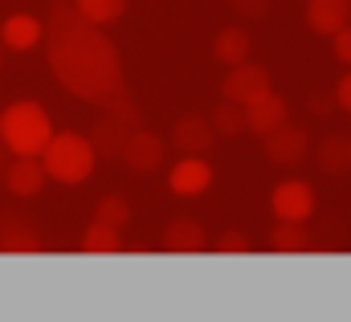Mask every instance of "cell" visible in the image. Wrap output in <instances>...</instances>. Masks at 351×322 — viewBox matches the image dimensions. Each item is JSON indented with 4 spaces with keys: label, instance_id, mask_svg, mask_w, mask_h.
I'll use <instances>...</instances> for the list:
<instances>
[{
    "label": "cell",
    "instance_id": "obj_1",
    "mask_svg": "<svg viewBox=\"0 0 351 322\" xmlns=\"http://www.w3.org/2000/svg\"><path fill=\"white\" fill-rule=\"evenodd\" d=\"M45 53H49L53 78L74 98L94 102L102 110H114V114H127V119L139 123L135 98L127 94L123 66H119V53H114L110 37L98 25H90L86 16H78V8L66 4V0H53V8H49Z\"/></svg>",
    "mask_w": 351,
    "mask_h": 322
},
{
    "label": "cell",
    "instance_id": "obj_2",
    "mask_svg": "<svg viewBox=\"0 0 351 322\" xmlns=\"http://www.w3.org/2000/svg\"><path fill=\"white\" fill-rule=\"evenodd\" d=\"M53 139V123L41 102H12L0 110V143L8 156H41Z\"/></svg>",
    "mask_w": 351,
    "mask_h": 322
},
{
    "label": "cell",
    "instance_id": "obj_3",
    "mask_svg": "<svg viewBox=\"0 0 351 322\" xmlns=\"http://www.w3.org/2000/svg\"><path fill=\"white\" fill-rule=\"evenodd\" d=\"M94 143L78 131H53V139L45 143L41 163H45V175L58 179V184H86L90 171H94Z\"/></svg>",
    "mask_w": 351,
    "mask_h": 322
},
{
    "label": "cell",
    "instance_id": "obj_4",
    "mask_svg": "<svg viewBox=\"0 0 351 322\" xmlns=\"http://www.w3.org/2000/svg\"><path fill=\"white\" fill-rule=\"evenodd\" d=\"M262 151L269 163H278V167H294V163L306 160V151H311V135L302 131V127H290V123H282V127H274L269 135H262Z\"/></svg>",
    "mask_w": 351,
    "mask_h": 322
},
{
    "label": "cell",
    "instance_id": "obj_5",
    "mask_svg": "<svg viewBox=\"0 0 351 322\" xmlns=\"http://www.w3.org/2000/svg\"><path fill=\"white\" fill-rule=\"evenodd\" d=\"M164 156H168V143H164L160 135L143 131V127H135V131H131V139H127V143H123V151H119V160L127 163L131 171H139V175L160 171V167H164Z\"/></svg>",
    "mask_w": 351,
    "mask_h": 322
},
{
    "label": "cell",
    "instance_id": "obj_6",
    "mask_svg": "<svg viewBox=\"0 0 351 322\" xmlns=\"http://www.w3.org/2000/svg\"><path fill=\"white\" fill-rule=\"evenodd\" d=\"M45 163L41 156H12L8 167H4V175H0V184L16 196V200H33L41 188H45Z\"/></svg>",
    "mask_w": 351,
    "mask_h": 322
},
{
    "label": "cell",
    "instance_id": "obj_7",
    "mask_svg": "<svg viewBox=\"0 0 351 322\" xmlns=\"http://www.w3.org/2000/svg\"><path fill=\"white\" fill-rule=\"evenodd\" d=\"M269 208H274L278 221H302V225H306L311 212H315V188L302 184V179H286V184L274 188Z\"/></svg>",
    "mask_w": 351,
    "mask_h": 322
},
{
    "label": "cell",
    "instance_id": "obj_8",
    "mask_svg": "<svg viewBox=\"0 0 351 322\" xmlns=\"http://www.w3.org/2000/svg\"><path fill=\"white\" fill-rule=\"evenodd\" d=\"M135 127H139L135 119L106 110V114L98 119L94 135H90V143H94V156H98V160H119V151H123V143L131 139V131H135Z\"/></svg>",
    "mask_w": 351,
    "mask_h": 322
},
{
    "label": "cell",
    "instance_id": "obj_9",
    "mask_svg": "<svg viewBox=\"0 0 351 322\" xmlns=\"http://www.w3.org/2000/svg\"><path fill=\"white\" fill-rule=\"evenodd\" d=\"M265 90H269V74H265L262 66H250V62L229 66V78L221 82V98H229V102H237V106L254 102Z\"/></svg>",
    "mask_w": 351,
    "mask_h": 322
},
{
    "label": "cell",
    "instance_id": "obj_10",
    "mask_svg": "<svg viewBox=\"0 0 351 322\" xmlns=\"http://www.w3.org/2000/svg\"><path fill=\"white\" fill-rule=\"evenodd\" d=\"M213 143H217V131H213V123L200 119V114H184L172 127V147L184 151V156H208Z\"/></svg>",
    "mask_w": 351,
    "mask_h": 322
},
{
    "label": "cell",
    "instance_id": "obj_11",
    "mask_svg": "<svg viewBox=\"0 0 351 322\" xmlns=\"http://www.w3.org/2000/svg\"><path fill=\"white\" fill-rule=\"evenodd\" d=\"M168 188H172L176 196H200V192H208L213 188V167H208V160L204 156H184L168 171Z\"/></svg>",
    "mask_w": 351,
    "mask_h": 322
},
{
    "label": "cell",
    "instance_id": "obj_12",
    "mask_svg": "<svg viewBox=\"0 0 351 322\" xmlns=\"http://www.w3.org/2000/svg\"><path fill=\"white\" fill-rule=\"evenodd\" d=\"M0 41H4L8 53H29V49H37L45 41V25L37 16H29V12H12L0 25Z\"/></svg>",
    "mask_w": 351,
    "mask_h": 322
},
{
    "label": "cell",
    "instance_id": "obj_13",
    "mask_svg": "<svg viewBox=\"0 0 351 322\" xmlns=\"http://www.w3.org/2000/svg\"><path fill=\"white\" fill-rule=\"evenodd\" d=\"M282 123H286V102H282L274 90H265V94H258L254 102H245V131L269 135V131L282 127Z\"/></svg>",
    "mask_w": 351,
    "mask_h": 322
},
{
    "label": "cell",
    "instance_id": "obj_14",
    "mask_svg": "<svg viewBox=\"0 0 351 322\" xmlns=\"http://www.w3.org/2000/svg\"><path fill=\"white\" fill-rule=\"evenodd\" d=\"M348 21H351V4L348 0H306V25H311L319 37L339 33Z\"/></svg>",
    "mask_w": 351,
    "mask_h": 322
},
{
    "label": "cell",
    "instance_id": "obj_15",
    "mask_svg": "<svg viewBox=\"0 0 351 322\" xmlns=\"http://www.w3.org/2000/svg\"><path fill=\"white\" fill-rule=\"evenodd\" d=\"M164 249H168V253H180V257L200 253V249H204V229H200L196 221H172V225L164 229Z\"/></svg>",
    "mask_w": 351,
    "mask_h": 322
},
{
    "label": "cell",
    "instance_id": "obj_16",
    "mask_svg": "<svg viewBox=\"0 0 351 322\" xmlns=\"http://www.w3.org/2000/svg\"><path fill=\"white\" fill-rule=\"evenodd\" d=\"M319 167H323V175H348L351 171V139L348 135H327L319 143Z\"/></svg>",
    "mask_w": 351,
    "mask_h": 322
},
{
    "label": "cell",
    "instance_id": "obj_17",
    "mask_svg": "<svg viewBox=\"0 0 351 322\" xmlns=\"http://www.w3.org/2000/svg\"><path fill=\"white\" fill-rule=\"evenodd\" d=\"M213 53L221 66H241L250 62V33L245 29H221L217 41H213Z\"/></svg>",
    "mask_w": 351,
    "mask_h": 322
},
{
    "label": "cell",
    "instance_id": "obj_18",
    "mask_svg": "<svg viewBox=\"0 0 351 322\" xmlns=\"http://www.w3.org/2000/svg\"><path fill=\"white\" fill-rule=\"evenodd\" d=\"M269 249L274 253H311V233L302 229V221H278V229L269 233Z\"/></svg>",
    "mask_w": 351,
    "mask_h": 322
},
{
    "label": "cell",
    "instance_id": "obj_19",
    "mask_svg": "<svg viewBox=\"0 0 351 322\" xmlns=\"http://www.w3.org/2000/svg\"><path fill=\"white\" fill-rule=\"evenodd\" d=\"M82 253H94V257H110V253H123L119 229H114V225H102V221H94L86 233H82Z\"/></svg>",
    "mask_w": 351,
    "mask_h": 322
},
{
    "label": "cell",
    "instance_id": "obj_20",
    "mask_svg": "<svg viewBox=\"0 0 351 322\" xmlns=\"http://www.w3.org/2000/svg\"><path fill=\"white\" fill-rule=\"evenodd\" d=\"M70 4L78 8V16H86L90 25H98V29L114 25L123 16V8H127V0H70Z\"/></svg>",
    "mask_w": 351,
    "mask_h": 322
},
{
    "label": "cell",
    "instance_id": "obj_21",
    "mask_svg": "<svg viewBox=\"0 0 351 322\" xmlns=\"http://www.w3.org/2000/svg\"><path fill=\"white\" fill-rule=\"evenodd\" d=\"M0 253H41V241L33 229L16 225V221H4L0 225Z\"/></svg>",
    "mask_w": 351,
    "mask_h": 322
},
{
    "label": "cell",
    "instance_id": "obj_22",
    "mask_svg": "<svg viewBox=\"0 0 351 322\" xmlns=\"http://www.w3.org/2000/svg\"><path fill=\"white\" fill-rule=\"evenodd\" d=\"M208 123H213V131H217V135L233 139V135H241V131H245V106H237V102L221 98V106L208 114Z\"/></svg>",
    "mask_w": 351,
    "mask_h": 322
},
{
    "label": "cell",
    "instance_id": "obj_23",
    "mask_svg": "<svg viewBox=\"0 0 351 322\" xmlns=\"http://www.w3.org/2000/svg\"><path fill=\"white\" fill-rule=\"evenodd\" d=\"M94 221L123 229V225L131 221V204H127L123 196H102V200H98V208H94Z\"/></svg>",
    "mask_w": 351,
    "mask_h": 322
},
{
    "label": "cell",
    "instance_id": "obj_24",
    "mask_svg": "<svg viewBox=\"0 0 351 322\" xmlns=\"http://www.w3.org/2000/svg\"><path fill=\"white\" fill-rule=\"evenodd\" d=\"M331 41H335V58H339L343 66H351V21L339 33H331Z\"/></svg>",
    "mask_w": 351,
    "mask_h": 322
},
{
    "label": "cell",
    "instance_id": "obj_25",
    "mask_svg": "<svg viewBox=\"0 0 351 322\" xmlns=\"http://www.w3.org/2000/svg\"><path fill=\"white\" fill-rule=\"evenodd\" d=\"M217 249H221V253H233V257H241V253H250V249H254V245L245 241V237H241V233H225V237H221V241H217Z\"/></svg>",
    "mask_w": 351,
    "mask_h": 322
},
{
    "label": "cell",
    "instance_id": "obj_26",
    "mask_svg": "<svg viewBox=\"0 0 351 322\" xmlns=\"http://www.w3.org/2000/svg\"><path fill=\"white\" fill-rule=\"evenodd\" d=\"M229 8L241 12V16H265L269 12V0H229Z\"/></svg>",
    "mask_w": 351,
    "mask_h": 322
},
{
    "label": "cell",
    "instance_id": "obj_27",
    "mask_svg": "<svg viewBox=\"0 0 351 322\" xmlns=\"http://www.w3.org/2000/svg\"><path fill=\"white\" fill-rule=\"evenodd\" d=\"M335 106L351 114V74L348 78H339V86H335Z\"/></svg>",
    "mask_w": 351,
    "mask_h": 322
},
{
    "label": "cell",
    "instance_id": "obj_28",
    "mask_svg": "<svg viewBox=\"0 0 351 322\" xmlns=\"http://www.w3.org/2000/svg\"><path fill=\"white\" fill-rule=\"evenodd\" d=\"M311 110H315V114H323V110H331V98H311Z\"/></svg>",
    "mask_w": 351,
    "mask_h": 322
},
{
    "label": "cell",
    "instance_id": "obj_29",
    "mask_svg": "<svg viewBox=\"0 0 351 322\" xmlns=\"http://www.w3.org/2000/svg\"><path fill=\"white\" fill-rule=\"evenodd\" d=\"M4 167H8V147L0 143V175H4Z\"/></svg>",
    "mask_w": 351,
    "mask_h": 322
},
{
    "label": "cell",
    "instance_id": "obj_30",
    "mask_svg": "<svg viewBox=\"0 0 351 322\" xmlns=\"http://www.w3.org/2000/svg\"><path fill=\"white\" fill-rule=\"evenodd\" d=\"M4 62H8V49H4V41H0V70H4Z\"/></svg>",
    "mask_w": 351,
    "mask_h": 322
},
{
    "label": "cell",
    "instance_id": "obj_31",
    "mask_svg": "<svg viewBox=\"0 0 351 322\" xmlns=\"http://www.w3.org/2000/svg\"><path fill=\"white\" fill-rule=\"evenodd\" d=\"M348 139H351V135H348Z\"/></svg>",
    "mask_w": 351,
    "mask_h": 322
}]
</instances>
